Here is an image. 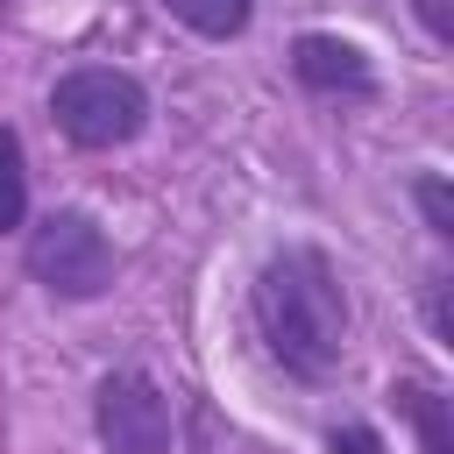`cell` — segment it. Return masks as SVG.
I'll return each mask as SVG.
<instances>
[{"instance_id":"obj_1","label":"cell","mask_w":454,"mask_h":454,"mask_svg":"<svg viewBox=\"0 0 454 454\" xmlns=\"http://www.w3.org/2000/svg\"><path fill=\"white\" fill-rule=\"evenodd\" d=\"M255 326H262V348L298 376V383H326L340 369V348H348V291L326 262V248L312 241H291L277 248L262 270H255Z\"/></svg>"},{"instance_id":"obj_2","label":"cell","mask_w":454,"mask_h":454,"mask_svg":"<svg viewBox=\"0 0 454 454\" xmlns=\"http://www.w3.org/2000/svg\"><path fill=\"white\" fill-rule=\"evenodd\" d=\"M50 114L57 128L78 142V149H121L149 128V92L135 71H114V64H85V71H64L57 92H50Z\"/></svg>"},{"instance_id":"obj_3","label":"cell","mask_w":454,"mask_h":454,"mask_svg":"<svg viewBox=\"0 0 454 454\" xmlns=\"http://www.w3.org/2000/svg\"><path fill=\"white\" fill-rule=\"evenodd\" d=\"M28 277H35L50 298L85 305V298H99V291L114 284V241L99 234L92 213L64 206V213H50V220L28 234Z\"/></svg>"},{"instance_id":"obj_4","label":"cell","mask_w":454,"mask_h":454,"mask_svg":"<svg viewBox=\"0 0 454 454\" xmlns=\"http://www.w3.org/2000/svg\"><path fill=\"white\" fill-rule=\"evenodd\" d=\"M92 433L106 454H170V397L142 369H114L92 390Z\"/></svg>"},{"instance_id":"obj_5","label":"cell","mask_w":454,"mask_h":454,"mask_svg":"<svg viewBox=\"0 0 454 454\" xmlns=\"http://www.w3.org/2000/svg\"><path fill=\"white\" fill-rule=\"evenodd\" d=\"M291 71H298L305 92H348V99H369V92H376L369 57H362L355 43H340V35H319V28L291 43Z\"/></svg>"},{"instance_id":"obj_6","label":"cell","mask_w":454,"mask_h":454,"mask_svg":"<svg viewBox=\"0 0 454 454\" xmlns=\"http://www.w3.org/2000/svg\"><path fill=\"white\" fill-rule=\"evenodd\" d=\"M192 35H206V43H227V35H241L248 28V14H255V0H163Z\"/></svg>"},{"instance_id":"obj_7","label":"cell","mask_w":454,"mask_h":454,"mask_svg":"<svg viewBox=\"0 0 454 454\" xmlns=\"http://www.w3.org/2000/svg\"><path fill=\"white\" fill-rule=\"evenodd\" d=\"M390 397H397V411L419 426V447H426V454H454V440H447V397H440V390H426V383H397Z\"/></svg>"},{"instance_id":"obj_8","label":"cell","mask_w":454,"mask_h":454,"mask_svg":"<svg viewBox=\"0 0 454 454\" xmlns=\"http://www.w3.org/2000/svg\"><path fill=\"white\" fill-rule=\"evenodd\" d=\"M28 220V156H21V135L0 128V234H14Z\"/></svg>"},{"instance_id":"obj_9","label":"cell","mask_w":454,"mask_h":454,"mask_svg":"<svg viewBox=\"0 0 454 454\" xmlns=\"http://www.w3.org/2000/svg\"><path fill=\"white\" fill-rule=\"evenodd\" d=\"M411 199H419L426 227H433L440 241H454V206H447V177H419V184H411Z\"/></svg>"},{"instance_id":"obj_10","label":"cell","mask_w":454,"mask_h":454,"mask_svg":"<svg viewBox=\"0 0 454 454\" xmlns=\"http://www.w3.org/2000/svg\"><path fill=\"white\" fill-rule=\"evenodd\" d=\"M326 447H333V454H383L376 426H362V419H355V426H333V440H326Z\"/></svg>"},{"instance_id":"obj_11","label":"cell","mask_w":454,"mask_h":454,"mask_svg":"<svg viewBox=\"0 0 454 454\" xmlns=\"http://www.w3.org/2000/svg\"><path fill=\"white\" fill-rule=\"evenodd\" d=\"M411 7H419V21H426V35H433V43L447 50V43H454V21H447V0H411Z\"/></svg>"},{"instance_id":"obj_12","label":"cell","mask_w":454,"mask_h":454,"mask_svg":"<svg viewBox=\"0 0 454 454\" xmlns=\"http://www.w3.org/2000/svg\"><path fill=\"white\" fill-rule=\"evenodd\" d=\"M426 319H433V333L447 340V284H440V277L426 284Z\"/></svg>"}]
</instances>
